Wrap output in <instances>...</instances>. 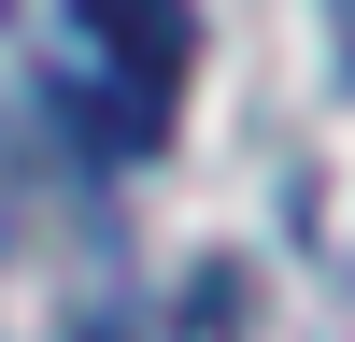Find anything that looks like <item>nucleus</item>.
Returning <instances> with one entry per match:
<instances>
[{
    "mask_svg": "<svg viewBox=\"0 0 355 342\" xmlns=\"http://www.w3.org/2000/svg\"><path fill=\"white\" fill-rule=\"evenodd\" d=\"M199 342H227V314H214V300H199Z\"/></svg>",
    "mask_w": 355,
    "mask_h": 342,
    "instance_id": "f03ea898",
    "label": "nucleus"
},
{
    "mask_svg": "<svg viewBox=\"0 0 355 342\" xmlns=\"http://www.w3.org/2000/svg\"><path fill=\"white\" fill-rule=\"evenodd\" d=\"M85 57H114L128 72V142L171 114V72H185V0H71Z\"/></svg>",
    "mask_w": 355,
    "mask_h": 342,
    "instance_id": "f257e3e1",
    "label": "nucleus"
}]
</instances>
